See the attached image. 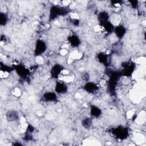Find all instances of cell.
<instances>
[{
  "label": "cell",
  "instance_id": "obj_17",
  "mask_svg": "<svg viewBox=\"0 0 146 146\" xmlns=\"http://www.w3.org/2000/svg\"><path fill=\"white\" fill-rule=\"evenodd\" d=\"M92 123V120L91 117H85L82 120V125L85 128H89Z\"/></svg>",
  "mask_w": 146,
  "mask_h": 146
},
{
  "label": "cell",
  "instance_id": "obj_9",
  "mask_svg": "<svg viewBox=\"0 0 146 146\" xmlns=\"http://www.w3.org/2000/svg\"><path fill=\"white\" fill-rule=\"evenodd\" d=\"M42 99L46 102H55L58 99L57 94L54 91H48L43 94Z\"/></svg>",
  "mask_w": 146,
  "mask_h": 146
},
{
  "label": "cell",
  "instance_id": "obj_6",
  "mask_svg": "<svg viewBox=\"0 0 146 146\" xmlns=\"http://www.w3.org/2000/svg\"><path fill=\"white\" fill-rule=\"evenodd\" d=\"M13 68L14 70L15 71L18 75L21 78H25L28 76L29 74V70L23 65L17 64L13 66Z\"/></svg>",
  "mask_w": 146,
  "mask_h": 146
},
{
  "label": "cell",
  "instance_id": "obj_16",
  "mask_svg": "<svg viewBox=\"0 0 146 146\" xmlns=\"http://www.w3.org/2000/svg\"><path fill=\"white\" fill-rule=\"evenodd\" d=\"M98 60L100 63L104 65H107L109 61V58L107 54L104 52H100L97 55Z\"/></svg>",
  "mask_w": 146,
  "mask_h": 146
},
{
  "label": "cell",
  "instance_id": "obj_21",
  "mask_svg": "<svg viewBox=\"0 0 146 146\" xmlns=\"http://www.w3.org/2000/svg\"><path fill=\"white\" fill-rule=\"evenodd\" d=\"M33 136H32L31 133L26 132V134H25V135L24 136V138H23L24 140H25L26 141H29L33 140Z\"/></svg>",
  "mask_w": 146,
  "mask_h": 146
},
{
  "label": "cell",
  "instance_id": "obj_8",
  "mask_svg": "<svg viewBox=\"0 0 146 146\" xmlns=\"http://www.w3.org/2000/svg\"><path fill=\"white\" fill-rule=\"evenodd\" d=\"M83 89L89 94H94L98 91L99 87L96 83L94 82H87L83 86Z\"/></svg>",
  "mask_w": 146,
  "mask_h": 146
},
{
  "label": "cell",
  "instance_id": "obj_1",
  "mask_svg": "<svg viewBox=\"0 0 146 146\" xmlns=\"http://www.w3.org/2000/svg\"><path fill=\"white\" fill-rule=\"evenodd\" d=\"M70 11V9L67 6H62L58 5H52L50 9L49 20L54 21L59 17L67 15Z\"/></svg>",
  "mask_w": 146,
  "mask_h": 146
},
{
  "label": "cell",
  "instance_id": "obj_5",
  "mask_svg": "<svg viewBox=\"0 0 146 146\" xmlns=\"http://www.w3.org/2000/svg\"><path fill=\"white\" fill-rule=\"evenodd\" d=\"M122 71L120 74L125 76H129L131 75L135 69V66L132 63L124 62L122 64Z\"/></svg>",
  "mask_w": 146,
  "mask_h": 146
},
{
  "label": "cell",
  "instance_id": "obj_15",
  "mask_svg": "<svg viewBox=\"0 0 146 146\" xmlns=\"http://www.w3.org/2000/svg\"><path fill=\"white\" fill-rule=\"evenodd\" d=\"M100 26L102 27V28L103 29L105 33L108 34H111V33H113L115 26L113 25V23H111L110 21L106 22L105 23L103 24Z\"/></svg>",
  "mask_w": 146,
  "mask_h": 146
},
{
  "label": "cell",
  "instance_id": "obj_20",
  "mask_svg": "<svg viewBox=\"0 0 146 146\" xmlns=\"http://www.w3.org/2000/svg\"><path fill=\"white\" fill-rule=\"evenodd\" d=\"M129 5L133 9H137L139 6V2L137 1H129Z\"/></svg>",
  "mask_w": 146,
  "mask_h": 146
},
{
  "label": "cell",
  "instance_id": "obj_24",
  "mask_svg": "<svg viewBox=\"0 0 146 146\" xmlns=\"http://www.w3.org/2000/svg\"><path fill=\"white\" fill-rule=\"evenodd\" d=\"M7 38L6 35H2L1 36V42H4L5 43L7 42Z\"/></svg>",
  "mask_w": 146,
  "mask_h": 146
},
{
  "label": "cell",
  "instance_id": "obj_2",
  "mask_svg": "<svg viewBox=\"0 0 146 146\" xmlns=\"http://www.w3.org/2000/svg\"><path fill=\"white\" fill-rule=\"evenodd\" d=\"M111 133L116 139L122 140L128 137L129 135V130L127 127L120 125L112 128Z\"/></svg>",
  "mask_w": 146,
  "mask_h": 146
},
{
  "label": "cell",
  "instance_id": "obj_26",
  "mask_svg": "<svg viewBox=\"0 0 146 146\" xmlns=\"http://www.w3.org/2000/svg\"><path fill=\"white\" fill-rule=\"evenodd\" d=\"M13 145H16V146H17V145H22V144H21V143H19V142H15V143H14L13 144Z\"/></svg>",
  "mask_w": 146,
  "mask_h": 146
},
{
  "label": "cell",
  "instance_id": "obj_23",
  "mask_svg": "<svg viewBox=\"0 0 146 146\" xmlns=\"http://www.w3.org/2000/svg\"><path fill=\"white\" fill-rule=\"evenodd\" d=\"M70 22L75 26H78L80 23V21L78 19H71Z\"/></svg>",
  "mask_w": 146,
  "mask_h": 146
},
{
  "label": "cell",
  "instance_id": "obj_13",
  "mask_svg": "<svg viewBox=\"0 0 146 146\" xmlns=\"http://www.w3.org/2000/svg\"><path fill=\"white\" fill-rule=\"evenodd\" d=\"M110 15L109 13L106 11H102L99 13L98 14V20L100 26L106 22L109 21L110 20Z\"/></svg>",
  "mask_w": 146,
  "mask_h": 146
},
{
  "label": "cell",
  "instance_id": "obj_4",
  "mask_svg": "<svg viewBox=\"0 0 146 146\" xmlns=\"http://www.w3.org/2000/svg\"><path fill=\"white\" fill-rule=\"evenodd\" d=\"M64 70V67L62 65L56 63L52 66L50 69V76L51 78L58 79L60 74Z\"/></svg>",
  "mask_w": 146,
  "mask_h": 146
},
{
  "label": "cell",
  "instance_id": "obj_22",
  "mask_svg": "<svg viewBox=\"0 0 146 146\" xmlns=\"http://www.w3.org/2000/svg\"><path fill=\"white\" fill-rule=\"evenodd\" d=\"M35 130V128L31 124H29L28 126L27 127L26 129V133H32Z\"/></svg>",
  "mask_w": 146,
  "mask_h": 146
},
{
  "label": "cell",
  "instance_id": "obj_12",
  "mask_svg": "<svg viewBox=\"0 0 146 146\" xmlns=\"http://www.w3.org/2000/svg\"><path fill=\"white\" fill-rule=\"evenodd\" d=\"M68 43L72 47H78L81 43V41L79 36L75 34H71L67 37Z\"/></svg>",
  "mask_w": 146,
  "mask_h": 146
},
{
  "label": "cell",
  "instance_id": "obj_11",
  "mask_svg": "<svg viewBox=\"0 0 146 146\" xmlns=\"http://www.w3.org/2000/svg\"><path fill=\"white\" fill-rule=\"evenodd\" d=\"M126 31L127 30L125 27L122 25H119L115 27L113 33L118 39H121L124 36L125 34H126Z\"/></svg>",
  "mask_w": 146,
  "mask_h": 146
},
{
  "label": "cell",
  "instance_id": "obj_10",
  "mask_svg": "<svg viewBox=\"0 0 146 146\" xmlns=\"http://www.w3.org/2000/svg\"><path fill=\"white\" fill-rule=\"evenodd\" d=\"M6 118L9 122H14L17 121L19 118V113L14 110H9L6 113Z\"/></svg>",
  "mask_w": 146,
  "mask_h": 146
},
{
  "label": "cell",
  "instance_id": "obj_25",
  "mask_svg": "<svg viewBox=\"0 0 146 146\" xmlns=\"http://www.w3.org/2000/svg\"><path fill=\"white\" fill-rule=\"evenodd\" d=\"M83 77H84V78H83V79H84L87 82L89 79V75L87 74V72H86L84 74H83Z\"/></svg>",
  "mask_w": 146,
  "mask_h": 146
},
{
  "label": "cell",
  "instance_id": "obj_19",
  "mask_svg": "<svg viewBox=\"0 0 146 146\" xmlns=\"http://www.w3.org/2000/svg\"><path fill=\"white\" fill-rule=\"evenodd\" d=\"M0 68H1V71L5 73L6 72L9 73L11 72L13 70H14L13 67H10L4 63H2V62H1V64H0Z\"/></svg>",
  "mask_w": 146,
  "mask_h": 146
},
{
  "label": "cell",
  "instance_id": "obj_7",
  "mask_svg": "<svg viewBox=\"0 0 146 146\" xmlns=\"http://www.w3.org/2000/svg\"><path fill=\"white\" fill-rule=\"evenodd\" d=\"M67 85L63 82H56L55 85V92L57 94H65L67 92Z\"/></svg>",
  "mask_w": 146,
  "mask_h": 146
},
{
  "label": "cell",
  "instance_id": "obj_3",
  "mask_svg": "<svg viewBox=\"0 0 146 146\" xmlns=\"http://www.w3.org/2000/svg\"><path fill=\"white\" fill-rule=\"evenodd\" d=\"M47 50V44L41 39L36 40L34 47V55L38 56L42 55Z\"/></svg>",
  "mask_w": 146,
  "mask_h": 146
},
{
  "label": "cell",
  "instance_id": "obj_18",
  "mask_svg": "<svg viewBox=\"0 0 146 146\" xmlns=\"http://www.w3.org/2000/svg\"><path fill=\"white\" fill-rule=\"evenodd\" d=\"M8 22V17L4 12L0 13V25L1 26H5Z\"/></svg>",
  "mask_w": 146,
  "mask_h": 146
},
{
  "label": "cell",
  "instance_id": "obj_14",
  "mask_svg": "<svg viewBox=\"0 0 146 146\" xmlns=\"http://www.w3.org/2000/svg\"><path fill=\"white\" fill-rule=\"evenodd\" d=\"M90 115L93 117L98 118L102 115V110L98 106L91 105L90 107Z\"/></svg>",
  "mask_w": 146,
  "mask_h": 146
}]
</instances>
